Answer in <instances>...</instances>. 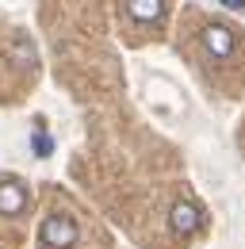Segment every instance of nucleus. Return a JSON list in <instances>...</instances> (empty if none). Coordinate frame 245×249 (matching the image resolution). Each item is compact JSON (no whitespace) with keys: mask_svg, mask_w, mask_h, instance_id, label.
<instances>
[{"mask_svg":"<svg viewBox=\"0 0 245 249\" xmlns=\"http://www.w3.org/2000/svg\"><path fill=\"white\" fill-rule=\"evenodd\" d=\"M38 242L46 249H73L77 246V222H73V215H65V211L46 215L42 226H38Z\"/></svg>","mask_w":245,"mask_h":249,"instance_id":"f257e3e1","label":"nucleus"},{"mask_svg":"<svg viewBox=\"0 0 245 249\" xmlns=\"http://www.w3.org/2000/svg\"><path fill=\"white\" fill-rule=\"evenodd\" d=\"M203 46H207V54H214V58H234L238 38H234V31H230V27L211 23V27H203Z\"/></svg>","mask_w":245,"mask_h":249,"instance_id":"f03ea898","label":"nucleus"},{"mask_svg":"<svg viewBox=\"0 0 245 249\" xmlns=\"http://www.w3.org/2000/svg\"><path fill=\"white\" fill-rule=\"evenodd\" d=\"M27 207V188L19 180H0V215H23Z\"/></svg>","mask_w":245,"mask_h":249,"instance_id":"7ed1b4c3","label":"nucleus"},{"mask_svg":"<svg viewBox=\"0 0 245 249\" xmlns=\"http://www.w3.org/2000/svg\"><path fill=\"white\" fill-rule=\"evenodd\" d=\"M199 226H203V215H199L195 203H176V207H173V230H176L180 238L195 234Z\"/></svg>","mask_w":245,"mask_h":249,"instance_id":"20e7f679","label":"nucleus"},{"mask_svg":"<svg viewBox=\"0 0 245 249\" xmlns=\"http://www.w3.org/2000/svg\"><path fill=\"white\" fill-rule=\"evenodd\" d=\"M126 12L134 23H157L165 16V0H126Z\"/></svg>","mask_w":245,"mask_h":249,"instance_id":"39448f33","label":"nucleus"},{"mask_svg":"<svg viewBox=\"0 0 245 249\" xmlns=\"http://www.w3.org/2000/svg\"><path fill=\"white\" fill-rule=\"evenodd\" d=\"M12 54L19 58V65H35V46H31L27 38H16V46H12Z\"/></svg>","mask_w":245,"mask_h":249,"instance_id":"423d86ee","label":"nucleus"},{"mask_svg":"<svg viewBox=\"0 0 245 249\" xmlns=\"http://www.w3.org/2000/svg\"><path fill=\"white\" fill-rule=\"evenodd\" d=\"M35 150H38V157L50 154V142H46V134H35Z\"/></svg>","mask_w":245,"mask_h":249,"instance_id":"0eeeda50","label":"nucleus"},{"mask_svg":"<svg viewBox=\"0 0 245 249\" xmlns=\"http://www.w3.org/2000/svg\"><path fill=\"white\" fill-rule=\"evenodd\" d=\"M226 8H245V0H222Z\"/></svg>","mask_w":245,"mask_h":249,"instance_id":"6e6552de","label":"nucleus"}]
</instances>
